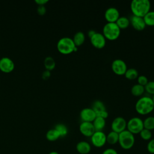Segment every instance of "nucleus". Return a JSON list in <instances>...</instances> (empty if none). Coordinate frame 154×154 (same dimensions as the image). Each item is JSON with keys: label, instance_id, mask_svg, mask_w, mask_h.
<instances>
[{"label": "nucleus", "instance_id": "nucleus-24", "mask_svg": "<svg viewBox=\"0 0 154 154\" xmlns=\"http://www.w3.org/2000/svg\"><path fill=\"white\" fill-rule=\"evenodd\" d=\"M44 66L46 70L51 72L55 67V61L52 57H47L44 60Z\"/></svg>", "mask_w": 154, "mask_h": 154}, {"label": "nucleus", "instance_id": "nucleus-19", "mask_svg": "<svg viewBox=\"0 0 154 154\" xmlns=\"http://www.w3.org/2000/svg\"><path fill=\"white\" fill-rule=\"evenodd\" d=\"M144 91H145L144 87L138 84H136L132 85L131 89V94L135 97H139L142 96L144 94Z\"/></svg>", "mask_w": 154, "mask_h": 154}, {"label": "nucleus", "instance_id": "nucleus-15", "mask_svg": "<svg viewBox=\"0 0 154 154\" xmlns=\"http://www.w3.org/2000/svg\"><path fill=\"white\" fill-rule=\"evenodd\" d=\"M130 25L137 31H143L145 29L146 25L143 17L132 15L129 18Z\"/></svg>", "mask_w": 154, "mask_h": 154}, {"label": "nucleus", "instance_id": "nucleus-13", "mask_svg": "<svg viewBox=\"0 0 154 154\" xmlns=\"http://www.w3.org/2000/svg\"><path fill=\"white\" fill-rule=\"evenodd\" d=\"M81 134L86 137H91L96 131L92 122H82L79 126Z\"/></svg>", "mask_w": 154, "mask_h": 154}, {"label": "nucleus", "instance_id": "nucleus-17", "mask_svg": "<svg viewBox=\"0 0 154 154\" xmlns=\"http://www.w3.org/2000/svg\"><path fill=\"white\" fill-rule=\"evenodd\" d=\"M72 40L76 47L80 46L85 42V35L82 31H78L74 34Z\"/></svg>", "mask_w": 154, "mask_h": 154}, {"label": "nucleus", "instance_id": "nucleus-3", "mask_svg": "<svg viewBox=\"0 0 154 154\" xmlns=\"http://www.w3.org/2000/svg\"><path fill=\"white\" fill-rule=\"evenodd\" d=\"M57 48L58 52L63 55H69L78 51V47L75 46L72 38L69 37L61 38L57 42Z\"/></svg>", "mask_w": 154, "mask_h": 154}, {"label": "nucleus", "instance_id": "nucleus-32", "mask_svg": "<svg viewBox=\"0 0 154 154\" xmlns=\"http://www.w3.org/2000/svg\"><path fill=\"white\" fill-rule=\"evenodd\" d=\"M147 150L149 153L154 154V139L150 140L147 144Z\"/></svg>", "mask_w": 154, "mask_h": 154}, {"label": "nucleus", "instance_id": "nucleus-27", "mask_svg": "<svg viewBox=\"0 0 154 154\" xmlns=\"http://www.w3.org/2000/svg\"><path fill=\"white\" fill-rule=\"evenodd\" d=\"M144 128L152 131L154 129V116H148L143 120Z\"/></svg>", "mask_w": 154, "mask_h": 154}, {"label": "nucleus", "instance_id": "nucleus-39", "mask_svg": "<svg viewBox=\"0 0 154 154\" xmlns=\"http://www.w3.org/2000/svg\"><path fill=\"white\" fill-rule=\"evenodd\" d=\"M151 97H152V100H153V103H154V94H153Z\"/></svg>", "mask_w": 154, "mask_h": 154}, {"label": "nucleus", "instance_id": "nucleus-6", "mask_svg": "<svg viewBox=\"0 0 154 154\" xmlns=\"http://www.w3.org/2000/svg\"><path fill=\"white\" fill-rule=\"evenodd\" d=\"M144 129L143 120L138 117H134L127 122L126 129L132 134H139Z\"/></svg>", "mask_w": 154, "mask_h": 154}, {"label": "nucleus", "instance_id": "nucleus-22", "mask_svg": "<svg viewBox=\"0 0 154 154\" xmlns=\"http://www.w3.org/2000/svg\"><path fill=\"white\" fill-rule=\"evenodd\" d=\"M91 108L94 111L96 115L99 112L106 110L105 104L102 101L100 100H96L94 101V102L93 103Z\"/></svg>", "mask_w": 154, "mask_h": 154}, {"label": "nucleus", "instance_id": "nucleus-40", "mask_svg": "<svg viewBox=\"0 0 154 154\" xmlns=\"http://www.w3.org/2000/svg\"><path fill=\"white\" fill-rule=\"evenodd\" d=\"M153 111H154V110H153Z\"/></svg>", "mask_w": 154, "mask_h": 154}, {"label": "nucleus", "instance_id": "nucleus-37", "mask_svg": "<svg viewBox=\"0 0 154 154\" xmlns=\"http://www.w3.org/2000/svg\"><path fill=\"white\" fill-rule=\"evenodd\" d=\"M96 32V31H95L94 30H93V29H90V30H89V31L87 32V35H88V37L89 38H91Z\"/></svg>", "mask_w": 154, "mask_h": 154}, {"label": "nucleus", "instance_id": "nucleus-38", "mask_svg": "<svg viewBox=\"0 0 154 154\" xmlns=\"http://www.w3.org/2000/svg\"><path fill=\"white\" fill-rule=\"evenodd\" d=\"M48 154H60V153L56 151H52V152H49Z\"/></svg>", "mask_w": 154, "mask_h": 154}, {"label": "nucleus", "instance_id": "nucleus-34", "mask_svg": "<svg viewBox=\"0 0 154 154\" xmlns=\"http://www.w3.org/2000/svg\"><path fill=\"white\" fill-rule=\"evenodd\" d=\"M102 154H118L116 150L113 148H108L103 151Z\"/></svg>", "mask_w": 154, "mask_h": 154}, {"label": "nucleus", "instance_id": "nucleus-18", "mask_svg": "<svg viewBox=\"0 0 154 154\" xmlns=\"http://www.w3.org/2000/svg\"><path fill=\"white\" fill-rule=\"evenodd\" d=\"M105 120L106 119L99 117H96L95 118L92 123L96 131H103V129L106 126Z\"/></svg>", "mask_w": 154, "mask_h": 154}, {"label": "nucleus", "instance_id": "nucleus-35", "mask_svg": "<svg viewBox=\"0 0 154 154\" xmlns=\"http://www.w3.org/2000/svg\"><path fill=\"white\" fill-rule=\"evenodd\" d=\"M51 72L49 71V70H46L45 71H44L43 73H42V78L45 80L46 79H48L50 78L51 76Z\"/></svg>", "mask_w": 154, "mask_h": 154}, {"label": "nucleus", "instance_id": "nucleus-36", "mask_svg": "<svg viewBox=\"0 0 154 154\" xmlns=\"http://www.w3.org/2000/svg\"><path fill=\"white\" fill-rule=\"evenodd\" d=\"M48 0H35V2L38 5H45L47 2H48Z\"/></svg>", "mask_w": 154, "mask_h": 154}, {"label": "nucleus", "instance_id": "nucleus-2", "mask_svg": "<svg viewBox=\"0 0 154 154\" xmlns=\"http://www.w3.org/2000/svg\"><path fill=\"white\" fill-rule=\"evenodd\" d=\"M136 112L140 115H147L154 110V103L151 97L142 96L136 102L135 105Z\"/></svg>", "mask_w": 154, "mask_h": 154}, {"label": "nucleus", "instance_id": "nucleus-9", "mask_svg": "<svg viewBox=\"0 0 154 154\" xmlns=\"http://www.w3.org/2000/svg\"><path fill=\"white\" fill-rule=\"evenodd\" d=\"M127 121L125 118L119 116L114 119L111 124V131H114L118 134L123 132L126 129Z\"/></svg>", "mask_w": 154, "mask_h": 154}, {"label": "nucleus", "instance_id": "nucleus-33", "mask_svg": "<svg viewBox=\"0 0 154 154\" xmlns=\"http://www.w3.org/2000/svg\"><path fill=\"white\" fill-rule=\"evenodd\" d=\"M37 13L40 16H43L46 12V8L45 5H38L37 10Z\"/></svg>", "mask_w": 154, "mask_h": 154}, {"label": "nucleus", "instance_id": "nucleus-1", "mask_svg": "<svg viewBox=\"0 0 154 154\" xmlns=\"http://www.w3.org/2000/svg\"><path fill=\"white\" fill-rule=\"evenodd\" d=\"M151 4L149 0H132L130 8L132 15L143 17L150 10Z\"/></svg>", "mask_w": 154, "mask_h": 154}, {"label": "nucleus", "instance_id": "nucleus-29", "mask_svg": "<svg viewBox=\"0 0 154 154\" xmlns=\"http://www.w3.org/2000/svg\"><path fill=\"white\" fill-rule=\"evenodd\" d=\"M139 135L141 139H143L144 141H149L152 139V131L148 129H146L144 128L140 133Z\"/></svg>", "mask_w": 154, "mask_h": 154}, {"label": "nucleus", "instance_id": "nucleus-31", "mask_svg": "<svg viewBox=\"0 0 154 154\" xmlns=\"http://www.w3.org/2000/svg\"><path fill=\"white\" fill-rule=\"evenodd\" d=\"M137 79V84H138L141 85H143L144 87L149 82V80H148L147 76L145 75H138Z\"/></svg>", "mask_w": 154, "mask_h": 154}, {"label": "nucleus", "instance_id": "nucleus-28", "mask_svg": "<svg viewBox=\"0 0 154 154\" xmlns=\"http://www.w3.org/2000/svg\"><path fill=\"white\" fill-rule=\"evenodd\" d=\"M54 128L58 131L61 137H65L68 133V129L67 126L63 123H58L56 125Z\"/></svg>", "mask_w": 154, "mask_h": 154}, {"label": "nucleus", "instance_id": "nucleus-12", "mask_svg": "<svg viewBox=\"0 0 154 154\" xmlns=\"http://www.w3.org/2000/svg\"><path fill=\"white\" fill-rule=\"evenodd\" d=\"M120 12L116 7L108 8L104 13V17L107 22L116 23L120 17Z\"/></svg>", "mask_w": 154, "mask_h": 154}, {"label": "nucleus", "instance_id": "nucleus-26", "mask_svg": "<svg viewBox=\"0 0 154 154\" xmlns=\"http://www.w3.org/2000/svg\"><path fill=\"white\" fill-rule=\"evenodd\" d=\"M143 19L146 26H154V10H150L143 17Z\"/></svg>", "mask_w": 154, "mask_h": 154}, {"label": "nucleus", "instance_id": "nucleus-8", "mask_svg": "<svg viewBox=\"0 0 154 154\" xmlns=\"http://www.w3.org/2000/svg\"><path fill=\"white\" fill-rule=\"evenodd\" d=\"M111 67L112 72L119 76L124 75L128 69V66L125 61L120 58H117L113 60Z\"/></svg>", "mask_w": 154, "mask_h": 154}, {"label": "nucleus", "instance_id": "nucleus-23", "mask_svg": "<svg viewBox=\"0 0 154 154\" xmlns=\"http://www.w3.org/2000/svg\"><path fill=\"white\" fill-rule=\"evenodd\" d=\"M60 137L58 131L55 129H51L46 134V138L49 141H55L57 140Z\"/></svg>", "mask_w": 154, "mask_h": 154}, {"label": "nucleus", "instance_id": "nucleus-7", "mask_svg": "<svg viewBox=\"0 0 154 154\" xmlns=\"http://www.w3.org/2000/svg\"><path fill=\"white\" fill-rule=\"evenodd\" d=\"M90 140L93 146L100 148L106 143V135L103 131H95L90 137Z\"/></svg>", "mask_w": 154, "mask_h": 154}, {"label": "nucleus", "instance_id": "nucleus-16", "mask_svg": "<svg viewBox=\"0 0 154 154\" xmlns=\"http://www.w3.org/2000/svg\"><path fill=\"white\" fill-rule=\"evenodd\" d=\"M76 150L79 154H88L91 150V146L86 141H80L76 145Z\"/></svg>", "mask_w": 154, "mask_h": 154}, {"label": "nucleus", "instance_id": "nucleus-30", "mask_svg": "<svg viewBox=\"0 0 154 154\" xmlns=\"http://www.w3.org/2000/svg\"><path fill=\"white\" fill-rule=\"evenodd\" d=\"M144 89L145 91L153 96L154 94V81H149L144 86Z\"/></svg>", "mask_w": 154, "mask_h": 154}, {"label": "nucleus", "instance_id": "nucleus-5", "mask_svg": "<svg viewBox=\"0 0 154 154\" xmlns=\"http://www.w3.org/2000/svg\"><path fill=\"white\" fill-rule=\"evenodd\" d=\"M134 135L127 129L119 134V142L120 146L124 150H129L133 147L135 144Z\"/></svg>", "mask_w": 154, "mask_h": 154}, {"label": "nucleus", "instance_id": "nucleus-10", "mask_svg": "<svg viewBox=\"0 0 154 154\" xmlns=\"http://www.w3.org/2000/svg\"><path fill=\"white\" fill-rule=\"evenodd\" d=\"M91 44L96 49H101L106 45V39L102 33L96 32L91 38H90Z\"/></svg>", "mask_w": 154, "mask_h": 154}, {"label": "nucleus", "instance_id": "nucleus-14", "mask_svg": "<svg viewBox=\"0 0 154 154\" xmlns=\"http://www.w3.org/2000/svg\"><path fill=\"white\" fill-rule=\"evenodd\" d=\"M79 117L82 122H93L96 117V115L91 108H84L80 111Z\"/></svg>", "mask_w": 154, "mask_h": 154}, {"label": "nucleus", "instance_id": "nucleus-21", "mask_svg": "<svg viewBox=\"0 0 154 154\" xmlns=\"http://www.w3.org/2000/svg\"><path fill=\"white\" fill-rule=\"evenodd\" d=\"M116 23L120 29H126L130 25L129 19L126 16H120L116 21Z\"/></svg>", "mask_w": 154, "mask_h": 154}, {"label": "nucleus", "instance_id": "nucleus-11", "mask_svg": "<svg viewBox=\"0 0 154 154\" xmlns=\"http://www.w3.org/2000/svg\"><path fill=\"white\" fill-rule=\"evenodd\" d=\"M14 63L13 61L7 57L0 59V70L5 73H11L14 69Z\"/></svg>", "mask_w": 154, "mask_h": 154}, {"label": "nucleus", "instance_id": "nucleus-20", "mask_svg": "<svg viewBox=\"0 0 154 154\" xmlns=\"http://www.w3.org/2000/svg\"><path fill=\"white\" fill-rule=\"evenodd\" d=\"M119 137V134L111 131L106 135V143L111 145H114L118 143Z\"/></svg>", "mask_w": 154, "mask_h": 154}, {"label": "nucleus", "instance_id": "nucleus-4", "mask_svg": "<svg viewBox=\"0 0 154 154\" xmlns=\"http://www.w3.org/2000/svg\"><path fill=\"white\" fill-rule=\"evenodd\" d=\"M121 32V29L116 23L106 22L102 29V34L106 40L114 41L117 40Z\"/></svg>", "mask_w": 154, "mask_h": 154}, {"label": "nucleus", "instance_id": "nucleus-25", "mask_svg": "<svg viewBox=\"0 0 154 154\" xmlns=\"http://www.w3.org/2000/svg\"><path fill=\"white\" fill-rule=\"evenodd\" d=\"M124 76L126 79L129 80H134L138 78V72L135 68H128Z\"/></svg>", "mask_w": 154, "mask_h": 154}]
</instances>
